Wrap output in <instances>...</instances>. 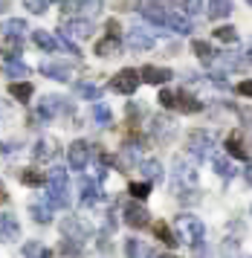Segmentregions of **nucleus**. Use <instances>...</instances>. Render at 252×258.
Wrapping results in <instances>:
<instances>
[{
  "label": "nucleus",
  "mask_w": 252,
  "mask_h": 258,
  "mask_svg": "<svg viewBox=\"0 0 252 258\" xmlns=\"http://www.w3.org/2000/svg\"><path fill=\"white\" fill-rule=\"evenodd\" d=\"M174 107L183 110V113H197V110L203 107V102H197L195 96H188L185 90H177V102H174Z\"/></svg>",
  "instance_id": "nucleus-24"
},
{
  "label": "nucleus",
  "mask_w": 252,
  "mask_h": 258,
  "mask_svg": "<svg viewBox=\"0 0 252 258\" xmlns=\"http://www.w3.org/2000/svg\"><path fill=\"white\" fill-rule=\"evenodd\" d=\"M142 82L148 84H165L168 79H174V73L168 70V67H154V64H148V67H142Z\"/></svg>",
  "instance_id": "nucleus-17"
},
{
  "label": "nucleus",
  "mask_w": 252,
  "mask_h": 258,
  "mask_svg": "<svg viewBox=\"0 0 252 258\" xmlns=\"http://www.w3.org/2000/svg\"><path fill=\"white\" fill-rule=\"evenodd\" d=\"M90 151H93V148L84 140H76L73 145H70V151H67L70 168H73V171H84L87 163H90Z\"/></svg>",
  "instance_id": "nucleus-8"
},
{
  "label": "nucleus",
  "mask_w": 252,
  "mask_h": 258,
  "mask_svg": "<svg viewBox=\"0 0 252 258\" xmlns=\"http://www.w3.org/2000/svg\"><path fill=\"white\" fill-rule=\"evenodd\" d=\"M119 52H122V38L116 35H107L96 44V55H102V58H116Z\"/></svg>",
  "instance_id": "nucleus-20"
},
{
  "label": "nucleus",
  "mask_w": 252,
  "mask_h": 258,
  "mask_svg": "<svg viewBox=\"0 0 252 258\" xmlns=\"http://www.w3.org/2000/svg\"><path fill=\"white\" fill-rule=\"evenodd\" d=\"M243 180L252 186V163H246V168H243Z\"/></svg>",
  "instance_id": "nucleus-51"
},
{
  "label": "nucleus",
  "mask_w": 252,
  "mask_h": 258,
  "mask_svg": "<svg viewBox=\"0 0 252 258\" xmlns=\"http://www.w3.org/2000/svg\"><path fill=\"white\" fill-rule=\"evenodd\" d=\"M197 165L192 160H174V191H192L197 186Z\"/></svg>",
  "instance_id": "nucleus-3"
},
{
  "label": "nucleus",
  "mask_w": 252,
  "mask_h": 258,
  "mask_svg": "<svg viewBox=\"0 0 252 258\" xmlns=\"http://www.w3.org/2000/svg\"><path fill=\"white\" fill-rule=\"evenodd\" d=\"M26 32H29V26H26V21H21V18H9V21H3V35L6 38H18V41H21Z\"/></svg>",
  "instance_id": "nucleus-23"
},
{
  "label": "nucleus",
  "mask_w": 252,
  "mask_h": 258,
  "mask_svg": "<svg viewBox=\"0 0 252 258\" xmlns=\"http://www.w3.org/2000/svg\"><path fill=\"white\" fill-rule=\"evenodd\" d=\"M6 200H9V191H6V186H3V183H0V206H3Z\"/></svg>",
  "instance_id": "nucleus-52"
},
{
  "label": "nucleus",
  "mask_w": 252,
  "mask_h": 258,
  "mask_svg": "<svg viewBox=\"0 0 252 258\" xmlns=\"http://www.w3.org/2000/svg\"><path fill=\"white\" fill-rule=\"evenodd\" d=\"M41 73H44L46 79H55V82H70L73 79L70 64H61V61H44L41 64Z\"/></svg>",
  "instance_id": "nucleus-14"
},
{
  "label": "nucleus",
  "mask_w": 252,
  "mask_h": 258,
  "mask_svg": "<svg viewBox=\"0 0 252 258\" xmlns=\"http://www.w3.org/2000/svg\"><path fill=\"white\" fill-rule=\"evenodd\" d=\"M23 255H26V258H49V249L41 246L38 241H29V244L23 246Z\"/></svg>",
  "instance_id": "nucleus-36"
},
{
  "label": "nucleus",
  "mask_w": 252,
  "mask_h": 258,
  "mask_svg": "<svg viewBox=\"0 0 252 258\" xmlns=\"http://www.w3.org/2000/svg\"><path fill=\"white\" fill-rule=\"evenodd\" d=\"M21 238V223H18V218L12 215V212H3L0 215V241H18Z\"/></svg>",
  "instance_id": "nucleus-11"
},
{
  "label": "nucleus",
  "mask_w": 252,
  "mask_h": 258,
  "mask_svg": "<svg viewBox=\"0 0 252 258\" xmlns=\"http://www.w3.org/2000/svg\"><path fill=\"white\" fill-rule=\"evenodd\" d=\"M195 258H209V249H206V244H197V246H195Z\"/></svg>",
  "instance_id": "nucleus-48"
},
{
  "label": "nucleus",
  "mask_w": 252,
  "mask_h": 258,
  "mask_svg": "<svg viewBox=\"0 0 252 258\" xmlns=\"http://www.w3.org/2000/svg\"><path fill=\"white\" fill-rule=\"evenodd\" d=\"M174 226H177V235H180V241H185V244H192V246L203 244L206 226H203V221H200V218H195V215H177Z\"/></svg>",
  "instance_id": "nucleus-2"
},
{
  "label": "nucleus",
  "mask_w": 252,
  "mask_h": 258,
  "mask_svg": "<svg viewBox=\"0 0 252 258\" xmlns=\"http://www.w3.org/2000/svg\"><path fill=\"white\" fill-rule=\"evenodd\" d=\"M44 180H46V177L38 174V171H23V183H26V186H41Z\"/></svg>",
  "instance_id": "nucleus-45"
},
{
  "label": "nucleus",
  "mask_w": 252,
  "mask_h": 258,
  "mask_svg": "<svg viewBox=\"0 0 252 258\" xmlns=\"http://www.w3.org/2000/svg\"><path fill=\"white\" fill-rule=\"evenodd\" d=\"M58 49H67L70 55H81V49H79V44H76V41H73V38H67L64 35V32H58Z\"/></svg>",
  "instance_id": "nucleus-37"
},
{
  "label": "nucleus",
  "mask_w": 252,
  "mask_h": 258,
  "mask_svg": "<svg viewBox=\"0 0 252 258\" xmlns=\"http://www.w3.org/2000/svg\"><path fill=\"white\" fill-rule=\"evenodd\" d=\"M220 255H223V258H241V255H238V241H223Z\"/></svg>",
  "instance_id": "nucleus-43"
},
{
  "label": "nucleus",
  "mask_w": 252,
  "mask_h": 258,
  "mask_svg": "<svg viewBox=\"0 0 252 258\" xmlns=\"http://www.w3.org/2000/svg\"><path fill=\"white\" fill-rule=\"evenodd\" d=\"M168 128H171V125H168V119H165V116H157V119H154V131H157V134H165Z\"/></svg>",
  "instance_id": "nucleus-47"
},
{
  "label": "nucleus",
  "mask_w": 252,
  "mask_h": 258,
  "mask_svg": "<svg viewBox=\"0 0 252 258\" xmlns=\"http://www.w3.org/2000/svg\"><path fill=\"white\" fill-rule=\"evenodd\" d=\"M76 9L81 12V18H96L104 9V0H76Z\"/></svg>",
  "instance_id": "nucleus-27"
},
{
  "label": "nucleus",
  "mask_w": 252,
  "mask_h": 258,
  "mask_svg": "<svg viewBox=\"0 0 252 258\" xmlns=\"http://www.w3.org/2000/svg\"><path fill=\"white\" fill-rule=\"evenodd\" d=\"M61 232H64V238H70V241L84 244L93 235V229H90V223L81 221V218H64V221H61Z\"/></svg>",
  "instance_id": "nucleus-6"
},
{
  "label": "nucleus",
  "mask_w": 252,
  "mask_h": 258,
  "mask_svg": "<svg viewBox=\"0 0 252 258\" xmlns=\"http://www.w3.org/2000/svg\"><path fill=\"white\" fill-rule=\"evenodd\" d=\"M107 35H116V38H119V24H116V21H107Z\"/></svg>",
  "instance_id": "nucleus-49"
},
{
  "label": "nucleus",
  "mask_w": 252,
  "mask_h": 258,
  "mask_svg": "<svg viewBox=\"0 0 252 258\" xmlns=\"http://www.w3.org/2000/svg\"><path fill=\"white\" fill-rule=\"evenodd\" d=\"M246 3H249V6H252V0H246Z\"/></svg>",
  "instance_id": "nucleus-55"
},
{
  "label": "nucleus",
  "mask_w": 252,
  "mask_h": 258,
  "mask_svg": "<svg viewBox=\"0 0 252 258\" xmlns=\"http://www.w3.org/2000/svg\"><path fill=\"white\" fill-rule=\"evenodd\" d=\"M241 258H246V255H241Z\"/></svg>",
  "instance_id": "nucleus-56"
},
{
  "label": "nucleus",
  "mask_w": 252,
  "mask_h": 258,
  "mask_svg": "<svg viewBox=\"0 0 252 258\" xmlns=\"http://www.w3.org/2000/svg\"><path fill=\"white\" fill-rule=\"evenodd\" d=\"M79 191H81V206H96V203L102 200V188H99V183L90 180V177H81Z\"/></svg>",
  "instance_id": "nucleus-13"
},
{
  "label": "nucleus",
  "mask_w": 252,
  "mask_h": 258,
  "mask_svg": "<svg viewBox=\"0 0 252 258\" xmlns=\"http://www.w3.org/2000/svg\"><path fill=\"white\" fill-rule=\"evenodd\" d=\"M3 73H6V79H12V82H26V79H29V67H26L18 55H6Z\"/></svg>",
  "instance_id": "nucleus-10"
},
{
  "label": "nucleus",
  "mask_w": 252,
  "mask_h": 258,
  "mask_svg": "<svg viewBox=\"0 0 252 258\" xmlns=\"http://www.w3.org/2000/svg\"><path fill=\"white\" fill-rule=\"evenodd\" d=\"M61 32L67 38H76V41H87L93 35V24L87 18H79V21H67V24L61 26Z\"/></svg>",
  "instance_id": "nucleus-9"
},
{
  "label": "nucleus",
  "mask_w": 252,
  "mask_h": 258,
  "mask_svg": "<svg viewBox=\"0 0 252 258\" xmlns=\"http://www.w3.org/2000/svg\"><path fill=\"white\" fill-rule=\"evenodd\" d=\"M32 44L35 47H41L44 52H55L58 49V38L52 32H46V29H32Z\"/></svg>",
  "instance_id": "nucleus-21"
},
{
  "label": "nucleus",
  "mask_w": 252,
  "mask_h": 258,
  "mask_svg": "<svg viewBox=\"0 0 252 258\" xmlns=\"http://www.w3.org/2000/svg\"><path fill=\"white\" fill-rule=\"evenodd\" d=\"M148 209L142 206V203H128L125 206V223L128 226H134V229H142V226H148Z\"/></svg>",
  "instance_id": "nucleus-12"
},
{
  "label": "nucleus",
  "mask_w": 252,
  "mask_h": 258,
  "mask_svg": "<svg viewBox=\"0 0 252 258\" xmlns=\"http://www.w3.org/2000/svg\"><path fill=\"white\" fill-rule=\"evenodd\" d=\"M215 38L232 44V41H238V32H235V26H218V29H215Z\"/></svg>",
  "instance_id": "nucleus-38"
},
{
  "label": "nucleus",
  "mask_w": 252,
  "mask_h": 258,
  "mask_svg": "<svg viewBox=\"0 0 252 258\" xmlns=\"http://www.w3.org/2000/svg\"><path fill=\"white\" fill-rule=\"evenodd\" d=\"M154 235L160 238L162 244H168V246H177V244H180V235L171 232V226H168V223H162V221L154 223Z\"/></svg>",
  "instance_id": "nucleus-25"
},
{
  "label": "nucleus",
  "mask_w": 252,
  "mask_h": 258,
  "mask_svg": "<svg viewBox=\"0 0 252 258\" xmlns=\"http://www.w3.org/2000/svg\"><path fill=\"white\" fill-rule=\"evenodd\" d=\"M128 191H131L137 200H145L151 195V183H131V188H128Z\"/></svg>",
  "instance_id": "nucleus-39"
},
{
  "label": "nucleus",
  "mask_w": 252,
  "mask_h": 258,
  "mask_svg": "<svg viewBox=\"0 0 252 258\" xmlns=\"http://www.w3.org/2000/svg\"><path fill=\"white\" fill-rule=\"evenodd\" d=\"M215 171H218L223 180H232V177H235V165H232L229 157H223V154H215Z\"/></svg>",
  "instance_id": "nucleus-31"
},
{
  "label": "nucleus",
  "mask_w": 252,
  "mask_h": 258,
  "mask_svg": "<svg viewBox=\"0 0 252 258\" xmlns=\"http://www.w3.org/2000/svg\"><path fill=\"white\" fill-rule=\"evenodd\" d=\"M76 93H79L81 99L96 102V99H102V87H99V84H90V82H79L76 84Z\"/></svg>",
  "instance_id": "nucleus-32"
},
{
  "label": "nucleus",
  "mask_w": 252,
  "mask_h": 258,
  "mask_svg": "<svg viewBox=\"0 0 252 258\" xmlns=\"http://www.w3.org/2000/svg\"><path fill=\"white\" fill-rule=\"evenodd\" d=\"M226 148H229L232 157H241V160H246V148H243V142H241V134H232L229 140H226Z\"/></svg>",
  "instance_id": "nucleus-35"
},
{
  "label": "nucleus",
  "mask_w": 252,
  "mask_h": 258,
  "mask_svg": "<svg viewBox=\"0 0 252 258\" xmlns=\"http://www.w3.org/2000/svg\"><path fill=\"white\" fill-rule=\"evenodd\" d=\"M125 44L131 49H139V52H145V49L154 47V35L151 32H145V29H131L125 35Z\"/></svg>",
  "instance_id": "nucleus-15"
},
{
  "label": "nucleus",
  "mask_w": 252,
  "mask_h": 258,
  "mask_svg": "<svg viewBox=\"0 0 252 258\" xmlns=\"http://www.w3.org/2000/svg\"><path fill=\"white\" fill-rule=\"evenodd\" d=\"M160 258H177V255H160Z\"/></svg>",
  "instance_id": "nucleus-54"
},
{
  "label": "nucleus",
  "mask_w": 252,
  "mask_h": 258,
  "mask_svg": "<svg viewBox=\"0 0 252 258\" xmlns=\"http://www.w3.org/2000/svg\"><path fill=\"white\" fill-rule=\"evenodd\" d=\"M243 96H252V82H241V87H238Z\"/></svg>",
  "instance_id": "nucleus-50"
},
{
  "label": "nucleus",
  "mask_w": 252,
  "mask_h": 258,
  "mask_svg": "<svg viewBox=\"0 0 252 258\" xmlns=\"http://www.w3.org/2000/svg\"><path fill=\"white\" fill-rule=\"evenodd\" d=\"M46 186H49V198L46 203L52 206V209H67L70 206V183H67V171L64 168H52L49 177H46Z\"/></svg>",
  "instance_id": "nucleus-1"
},
{
  "label": "nucleus",
  "mask_w": 252,
  "mask_h": 258,
  "mask_svg": "<svg viewBox=\"0 0 252 258\" xmlns=\"http://www.w3.org/2000/svg\"><path fill=\"white\" fill-rule=\"evenodd\" d=\"M79 244V241H64V244H61V252H64V255H70V258H81L84 255V252H81V246H76Z\"/></svg>",
  "instance_id": "nucleus-40"
},
{
  "label": "nucleus",
  "mask_w": 252,
  "mask_h": 258,
  "mask_svg": "<svg viewBox=\"0 0 252 258\" xmlns=\"http://www.w3.org/2000/svg\"><path fill=\"white\" fill-rule=\"evenodd\" d=\"M46 3H49V0H23V6H26L32 15H44L46 12Z\"/></svg>",
  "instance_id": "nucleus-41"
},
{
  "label": "nucleus",
  "mask_w": 252,
  "mask_h": 258,
  "mask_svg": "<svg viewBox=\"0 0 252 258\" xmlns=\"http://www.w3.org/2000/svg\"><path fill=\"white\" fill-rule=\"evenodd\" d=\"M168 9H165V6H160V3H145V6H142V18H145V21H151V24H157V26H165L168 24Z\"/></svg>",
  "instance_id": "nucleus-18"
},
{
  "label": "nucleus",
  "mask_w": 252,
  "mask_h": 258,
  "mask_svg": "<svg viewBox=\"0 0 252 258\" xmlns=\"http://www.w3.org/2000/svg\"><path fill=\"white\" fill-rule=\"evenodd\" d=\"M160 102H162V107H174V102H177V93H174V90H162V93H160Z\"/></svg>",
  "instance_id": "nucleus-46"
},
{
  "label": "nucleus",
  "mask_w": 252,
  "mask_h": 258,
  "mask_svg": "<svg viewBox=\"0 0 252 258\" xmlns=\"http://www.w3.org/2000/svg\"><path fill=\"white\" fill-rule=\"evenodd\" d=\"M192 49H195V55L203 61V64H212V61H215V49H212V44H206V41H195Z\"/></svg>",
  "instance_id": "nucleus-33"
},
{
  "label": "nucleus",
  "mask_w": 252,
  "mask_h": 258,
  "mask_svg": "<svg viewBox=\"0 0 252 258\" xmlns=\"http://www.w3.org/2000/svg\"><path fill=\"white\" fill-rule=\"evenodd\" d=\"M64 110H67V99H61V96H44V99L38 102L35 116L41 119V122H49V119H55L58 113H64Z\"/></svg>",
  "instance_id": "nucleus-7"
},
{
  "label": "nucleus",
  "mask_w": 252,
  "mask_h": 258,
  "mask_svg": "<svg viewBox=\"0 0 252 258\" xmlns=\"http://www.w3.org/2000/svg\"><path fill=\"white\" fill-rule=\"evenodd\" d=\"M125 255L128 258H154L151 252V246L145 241H139V238H128L125 241Z\"/></svg>",
  "instance_id": "nucleus-22"
},
{
  "label": "nucleus",
  "mask_w": 252,
  "mask_h": 258,
  "mask_svg": "<svg viewBox=\"0 0 252 258\" xmlns=\"http://www.w3.org/2000/svg\"><path fill=\"white\" fill-rule=\"evenodd\" d=\"M29 215H32L38 223H49V221H52V206H49V203H38V200H35V203H29Z\"/></svg>",
  "instance_id": "nucleus-28"
},
{
  "label": "nucleus",
  "mask_w": 252,
  "mask_h": 258,
  "mask_svg": "<svg viewBox=\"0 0 252 258\" xmlns=\"http://www.w3.org/2000/svg\"><path fill=\"white\" fill-rule=\"evenodd\" d=\"M212 145H215V134L212 131H192L188 134V151L195 160H206L209 154H212Z\"/></svg>",
  "instance_id": "nucleus-4"
},
{
  "label": "nucleus",
  "mask_w": 252,
  "mask_h": 258,
  "mask_svg": "<svg viewBox=\"0 0 252 258\" xmlns=\"http://www.w3.org/2000/svg\"><path fill=\"white\" fill-rule=\"evenodd\" d=\"M9 93H12V99H18V102H29V99H32V84L29 82H12Z\"/></svg>",
  "instance_id": "nucleus-30"
},
{
  "label": "nucleus",
  "mask_w": 252,
  "mask_h": 258,
  "mask_svg": "<svg viewBox=\"0 0 252 258\" xmlns=\"http://www.w3.org/2000/svg\"><path fill=\"white\" fill-rule=\"evenodd\" d=\"M232 15V0H212L209 3V18H226Z\"/></svg>",
  "instance_id": "nucleus-34"
},
{
  "label": "nucleus",
  "mask_w": 252,
  "mask_h": 258,
  "mask_svg": "<svg viewBox=\"0 0 252 258\" xmlns=\"http://www.w3.org/2000/svg\"><path fill=\"white\" fill-rule=\"evenodd\" d=\"M139 84H142V76L128 67V70H119L113 79H110V90H113V93H122V96H131V93H137Z\"/></svg>",
  "instance_id": "nucleus-5"
},
{
  "label": "nucleus",
  "mask_w": 252,
  "mask_h": 258,
  "mask_svg": "<svg viewBox=\"0 0 252 258\" xmlns=\"http://www.w3.org/2000/svg\"><path fill=\"white\" fill-rule=\"evenodd\" d=\"M203 6H206V0H183V12L185 15H200Z\"/></svg>",
  "instance_id": "nucleus-42"
},
{
  "label": "nucleus",
  "mask_w": 252,
  "mask_h": 258,
  "mask_svg": "<svg viewBox=\"0 0 252 258\" xmlns=\"http://www.w3.org/2000/svg\"><path fill=\"white\" fill-rule=\"evenodd\" d=\"M18 154V142H0V157L3 160H12Z\"/></svg>",
  "instance_id": "nucleus-44"
},
{
  "label": "nucleus",
  "mask_w": 252,
  "mask_h": 258,
  "mask_svg": "<svg viewBox=\"0 0 252 258\" xmlns=\"http://www.w3.org/2000/svg\"><path fill=\"white\" fill-rule=\"evenodd\" d=\"M139 168H142V174H145V183H160L162 180L160 160H145V163H139Z\"/></svg>",
  "instance_id": "nucleus-26"
},
{
  "label": "nucleus",
  "mask_w": 252,
  "mask_h": 258,
  "mask_svg": "<svg viewBox=\"0 0 252 258\" xmlns=\"http://www.w3.org/2000/svg\"><path fill=\"white\" fill-rule=\"evenodd\" d=\"M58 154V142L55 140H38L32 148V157L38 163H49V160H55Z\"/></svg>",
  "instance_id": "nucleus-16"
},
{
  "label": "nucleus",
  "mask_w": 252,
  "mask_h": 258,
  "mask_svg": "<svg viewBox=\"0 0 252 258\" xmlns=\"http://www.w3.org/2000/svg\"><path fill=\"white\" fill-rule=\"evenodd\" d=\"M6 9H9V0H0V15L6 12Z\"/></svg>",
  "instance_id": "nucleus-53"
},
{
  "label": "nucleus",
  "mask_w": 252,
  "mask_h": 258,
  "mask_svg": "<svg viewBox=\"0 0 252 258\" xmlns=\"http://www.w3.org/2000/svg\"><path fill=\"white\" fill-rule=\"evenodd\" d=\"M168 29L171 32H177V35H192L195 32V24H192V18L188 15H180V12H171L168 15Z\"/></svg>",
  "instance_id": "nucleus-19"
},
{
  "label": "nucleus",
  "mask_w": 252,
  "mask_h": 258,
  "mask_svg": "<svg viewBox=\"0 0 252 258\" xmlns=\"http://www.w3.org/2000/svg\"><path fill=\"white\" fill-rule=\"evenodd\" d=\"M93 119H96V125H99V128H110V125H113V113H110V107L99 105V102L93 105Z\"/></svg>",
  "instance_id": "nucleus-29"
}]
</instances>
